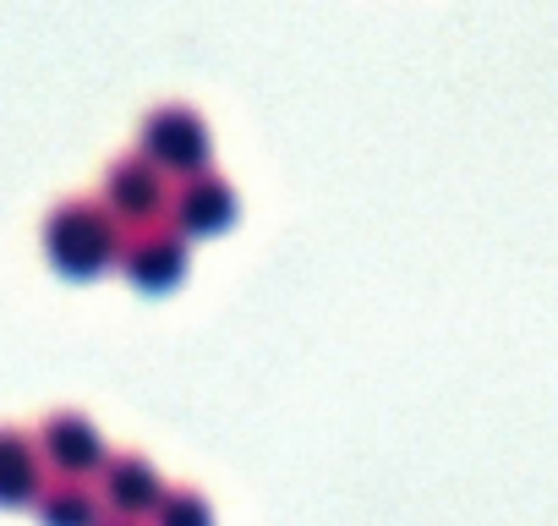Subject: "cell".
<instances>
[{
	"label": "cell",
	"mask_w": 558,
	"mask_h": 526,
	"mask_svg": "<svg viewBox=\"0 0 558 526\" xmlns=\"http://www.w3.org/2000/svg\"><path fill=\"white\" fill-rule=\"evenodd\" d=\"M99 477H105V482H99V499H105L116 515H132V521L154 515V504H159V493H165L159 471H154L143 455H105Z\"/></svg>",
	"instance_id": "obj_7"
},
{
	"label": "cell",
	"mask_w": 558,
	"mask_h": 526,
	"mask_svg": "<svg viewBox=\"0 0 558 526\" xmlns=\"http://www.w3.org/2000/svg\"><path fill=\"white\" fill-rule=\"evenodd\" d=\"M186 258H192V241L170 225V219H154V225H132L121 236V258H116V270L148 291V297H165L186 280Z\"/></svg>",
	"instance_id": "obj_2"
},
{
	"label": "cell",
	"mask_w": 558,
	"mask_h": 526,
	"mask_svg": "<svg viewBox=\"0 0 558 526\" xmlns=\"http://www.w3.org/2000/svg\"><path fill=\"white\" fill-rule=\"evenodd\" d=\"M235 214H241V198H235V187L208 165V170H197V176H181V181H170V203H165V219L186 236V241H197V236H219V230H230L235 225Z\"/></svg>",
	"instance_id": "obj_4"
},
{
	"label": "cell",
	"mask_w": 558,
	"mask_h": 526,
	"mask_svg": "<svg viewBox=\"0 0 558 526\" xmlns=\"http://www.w3.org/2000/svg\"><path fill=\"white\" fill-rule=\"evenodd\" d=\"M154 526H214V510H208L197 493L170 488V493H159V504H154Z\"/></svg>",
	"instance_id": "obj_10"
},
{
	"label": "cell",
	"mask_w": 558,
	"mask_h": 526,
	"mask_svg": "<svg viewBox=\"0 0 558 526\" xmlns=\"http://www.w3.org/2000/svg\"><path fill=\"white\" fill-rule=\"evenodd\" d=\"M45 526H99L105 521V499L88 488V477H45L39 499H34Z\"/></svg>",
	"instance_id": "obj_9"
},
{
	"label": "cell",
	"mask_w": 558,
	"mask_h": 526,
	"mask_svg": "<svg viewBox=\"0 0 558 526\" xmlns=\"http://www.w3.org/2000/svg\"><path fill=\"white\" fill-rule=\"evenodd\" d=\"M99 203L132 230V225H154L165 219V203H170V176L148 159V154H121L110 170H105V192Z\"/></svg>",
	"instance_id": "obj_5"
},
{
	"label": "cell",
	"mask_w": 558,
	"mask_h": 526,
	"mask_svg": "<svg viewBox=\"0 0 558 526\" xmlns=\"http://www.w3.org/2000/svg\"><path fill=\"white\" fill-rule=\"evenodd\" d=\"M99 526H143V521H132V515H116V521H99Z\"/></svg>",
	"instance_id": "obj_11"
},
{
	"label": "cell",
	"mask_w": 558,
	"mask_h": 526,
	"mask_svg": "<svg viewBox=\"0 0 558 526\" xmlns=\"http://www.w3.org/2000/svg\"><path fill=\"white\" fill-rule=\"evenodd\" d=\"M34 444H39V455H45L61 477H94V471L105 466V439H99V428H94L88 417H77V411L50 417Z\"/></svg>",
	"instance_id": "obj_6"
},
{
	"label": "cell",
	"mask_w": 558,
	"mask_h": 526,
	"mask_svg": "<svg viewBox=\"0 0 558 526\" xmlns=\"http://www.w3.org/2000/svg\"><path fill=\"white\" fill-rule=\"evenodd\" d=\"M137 154H148L170 181H181V176H197V170L214 165V132L192 105H159L143 121V148Z\"/></svg>",
	"instance_id": "obj_3"
},
{
	"label": "cell",
	"mask_w": 558,
	"mask_h": 526,
	"mask_svg": "<svg viewBox=\"0 0 558 526\" xmlns=\"http://www.w3.org/2000/svg\"><path fill=\"white\" fill-rule=\"evenodd\" d=\"M45 488V455L28 433H12V428H0V504L7 510H23L34 504Z\"/></svg>",
	"instance_id": "obj_8"
},
{
	"label": "cell",
	"mask_w": 558,
	"mask_h": 526,
	"mask_svg": "<svg viewBox=\"0 0 558 526\" xmlns=\"http://www.w3.org/2000/svg\"><path fill=\"white\" fill-rule=\"evenodd\" d=\"M121 236H126V225L99 198H66L45 219V258L66 280H99L105 270H116Z\"/></svg>",
	"instance_id": "obj_1"
}]
</instances>
